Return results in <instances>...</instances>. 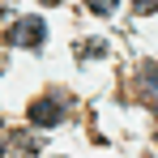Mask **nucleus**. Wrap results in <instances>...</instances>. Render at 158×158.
<instances>
[{
    "label": "nucleus",
    "instance_id": "obj_1",
    "mask_svg": "<svg viewBox=\"0 0 158 158\" xmlns=\"http://www.w3.org/2000/svg\"><path fill=\"white\" fill-rule=\"evenodd\" d=\"M43 39H47L43 17H22V22H13V30H4L9 47H43Z\"/></svg>",
    "mask_w": 158,
    "mask_h": 158
},
{
    "label": "nucleus",
    "instance_id": "obj_2",
    "mask_svg": "<svg viewBox=\"0 0 158 158\" xmlns=\"http://www.w3.org/2000/svg\"><path fill=\"white\" fill-rule=\"evenodd\" d=\"M60 120H64V103H56V98H34V103H30V124L52 128Z\"/></svg>",
    "mask_w": 158,
    "mask_h": 158
},
{
    "label": "nucleus",
    "instance_id": "obj_3",
    "mask_svg": "<svg viewBox=\"0 0 158 158\" xmlns=\"http://www.w3.org/2000/svg\"><path fill=\"white\" fill-rule=\"evenodd\" d=\"M141 81H145V90H150V103H154V98H158V69H154V64H145V69H141Z\"/></svg>",
    "mask_w": 158,
    "mask_h": 158
},
{
    "label": "nucleus",
    "instance_id": "obj_4",
    "mask_svg": "<svg viewBox=\"0 0 158 158\" xmlns=\"http://www.w3.org/2000/svg\"><path fill=\"white\" fill-rule=\"evenodd\" d=\"M132 13L145 17V13H158V0H132Z\"/></svg>",
    "mask_w": 158,
    "mask_h": 158
},
{
    "label": "nucleus",
    "instance_id": "obj_5",
    "mask_svg": "<svg viewBox=\"0 0 158 158\" xmlns=\"http://www.w3.org/2000/svg\"><path fill=\"white\" fill-rule=\"evenodd\" d=\"M90 9L103 13V17H111V13H115V0H90Z\"/></svg>",
    "mask_w": 158,
    "mask_h": 158
},
{
    "label": "nucleus",
    "instance_id": "obj_6",
    "mask_svg": "<svg viewBox=\"0 0 158 158\" xmlns=\"http://www.w3.org/2000/svg\"><path fill=\"white\" fill-rule=\"evenodd\" d=\"M0 154H4V137H0Z\"/></svg>",
    "mask_w": 158,
    "mask_h": 158
},
{
    "label": "nucleus",
    "instance_id": "obj_7",
    "mask_svg": "<svg viewBox=\"0 0 158 158\" xmlns=\"http://www.w3.org/2000/svg\"><path fill=\"white\" fill-rule=\"evenodd\" d=\"M43 4H60V0H43Z\"/></svg>",
    "mask_w": 158,
    "mask_h": 158
}]
</instances>
